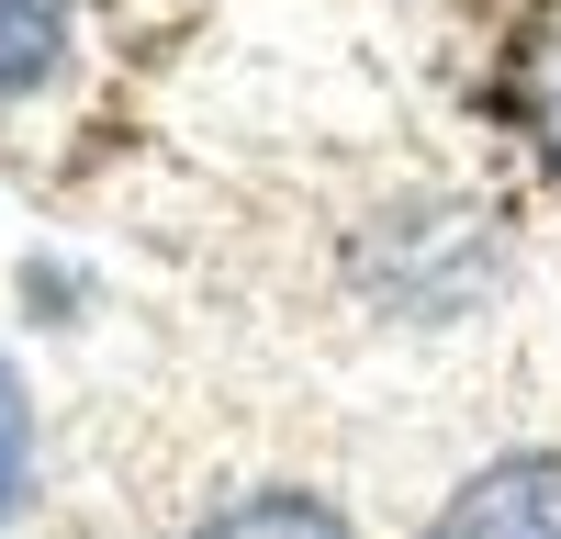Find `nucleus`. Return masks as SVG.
<instances>
[{
    "mask_svg": "<svg viewBox=\"0 0 561 539\" xmlns=\"http://www.w3.org/2000/svg\"><path fill=\"white\" fill-rule=\"evenodd\" d=\"M415 539H561V449H494L438 494Z\"/></svg>",
    "mask_w": 561,
    "mask_h": 539,
    "instance_id": "1",
    "label": "nucleus"
},
{
    "mask_svg": "<svg viewBox=\"0 0 561 539\" xmlns=\"http://www.w3.org/2000/svg\"><path fill=\"white\" fill-rule=\"evenodd\" d=\"M180 539H359V517L337 494H314V483H248L225 506H203Z\"/></svg>",
    "mask_w": 561,
    "mask_h": 539,
    "instance_id": "2",
    "label": "nucleus"
},
{
    "mask_svg": "<svg viewBox=\"0 0 561 539\" xmlns=\"http://www.w3.org/2000/svg\"><path fill=\"white\" fill-rule=\"evenodd\" d=\"M79 45V0H0V102H23L68 68Z\"/></svg>",
    "mask_w": 561,
    "mask_h": 539,
    "instance_id": "3",
    "label": "nucleus"
},
{
    "mask_svg": "<svg viewBox=\"0 0 561 539\" xmlns=\"http://www.w3.org/2000/svg\"><path fill=\"white\" fill-rule=\"evenodd\" d=\"M23 494H34V393L12 371V348H0V528L23 517Z\"/></svg>",
    "mask_w": 561,
    "mask_h": 539,
    "instance_id": "4",
    "label": "nucleus"
},
{
    "mask_svg": "<svg viewBox=\"0 0 561 539\" xmlns=\"http://www.w3.org/2000/svg\"><path fill=\"white\" fill-rule=\"evenodd\" d=\"M550 147H561V68H550Z\"/></svg>",
    "mask_w": 561,
    "mask_h": 539,
    "instance_id": "5",
    "label": "nucleus"
}]
</instances>
